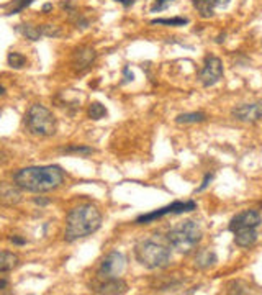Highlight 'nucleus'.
I'll return each mask as SVG.
<instances>
[{
  "mask_svg": "<svg viewBox=\"0 0 262 295\" xmlns=\"http://www.w3.org/2000/svg\"><path fill=\"white\" fill-rule=\"evenodd\" d=\"M13 184L23 192L46 193L57 190L66 181V172L61 166H28L13 174Z\"/></svg>",
  "mask_w": 262,
  "mask_h": 295,
  "instance_id": "f257e3e1",
  "label": "nucleus"
},
{
  "mask_svg": "<svg viewBox=\"0 0 262 295\" xmlns=\"http://www.w3.org/2000/svg\"><path fill=\"white\" fill-rule=\"evenodd\" d=\"M102 220V212L97 205L90 204V202H82V204L74 205L66 215L64 241L74 243L92 236L100 230Z\"/></svg>",
  "mask_w": 262,
  "mask_h": 295,
  "instance_id": "f03ea898",
  "label": "nucleus"
},
{
  "mask_svg": "<svg viewBox=\"0 0 262 295\" xmlns=\"http://www.w3.org/2000/svg\"><path fill=\"white\" fill-rule=\"evenodd\" d=\"M134 258H136V261L143 267L156 271V269H163L169 266L172 259V248L167 243L166 236L154 234L136 243V246H134Z\"/></svg>",
  "mask_w": 262,
  "mask_h": 295,
  "instance_id": "7ed1b4c3",
  "label": "nucleus"
},
{
  "mask_svg": "<svg viewBox=\"0 0 262 295\" xmlns=\"http://www.w3.org/2000/svg\"><path fill=\"white\" fill-rule=\"evenodd\" d=\"M201 238H204V231H201L200 223L195 220H184L177 223L166 234L171 248L180 254H190L192 251H195L201 243Z\"/></svg>",
  "mask_w": 262,
  "mask_h": 295,
  "instance_id": "20e7f679",
  "label": "nucleus"
},
{
  "mask_svg": "<svg viewBox=\"0 0 262 295\" xmlns=\"http://www.w3.org/2000/svg\"><path fill=\"white\" fill-rule=\"evenodd\" d=\"M25 128L36 138H51L57 131V120L54 113L41 104H33L25 113Z\"/></svg>",
  "mask_w": 262,
  "mask_h": 295,
  "instance_id": "39448f33",
  "label": "nucleus"
},
{
  "mask_svg": "<svg viewBox=\"0 0 262 295\" xmlns=\"http://www.w3.org/2000/svg\"><path fill=\"white\" fill-rule=\"evenodd\" d=\"M197 210V202L195 200H175L172 204H169L166 207H160L157 210H153L149 213H143L139 215L134 223L136 225H149V223H154L156 220H160V218L169 217V215H184V213H190V212H195Z\"/></svg>",
  "mask_w": 262,
  "mask_h": 295,
  "instance_id": "423d86ee",
  "label": "nucleus"
},
{
  "mask_svg": "<svg viewBox=\"0 0 262 295\" xmlns=\"http://www.w3.org/2000/svg\"><path fill=\"white\" fill-rule=\"evenodd\" d=\"M126 269V258L120 251H110L108 254L102 259L98 269H97V279H113V277H120Z\"/></svg>",
  "mask_w": 262,
  "mask_h": 295,
  "instance_id": "0eeeda50",
  "label": "nucleus"
},
{
  "mask_svg": "<svg viewBox=\"0 0 262 295\" xmlns=\"http://www.w3.org/2000/svg\"><path fill=\"white\" fill-rule=\"evenodd\" d=\"M225 74V67L223 61L215 54H208L204 59V64H201V69L198 72V82L204 87H213L223 79Z\"/></svg>",
  "mask_w": 262,
  "mask_h": 295,
  "instance_id": "6e6552de",
  "label": "nucleus"
},
{
  "mask_svg": "<svg viewBox=\"0 0 262 295\" xmlns=\"http://www.w3.org/2000/svg\"><path fill=\"white\" fill-rule=\"evenodd\" d=\"M231 116L236 122H241L246 125H254V123L260 122L262 120V100L236 105L231 110Z\"/></svg>",
  "mask_w": 262,
  "mask_h": 295,
  "instance_id": "1a4fd4ad",
  "label": "nucleus"
},
{
  "mask_svg": "<svg viewBox=\"0 0 262 295\" xmlns=\"http://www.w3.org/2000/svg\"><path fill=\"white\" fill-rule=\"evenodd\" d=\"M262 225V215L259 213V210H243V212L236 213L230 225H228V230L231 233L238 231V230H244V228H259Z\"/></svg>",
  "mask_w": 262,
  "mask_h": 295,
  "instance_id": "9d476101",
  "label": "nucleus"
},
{
  "mask_svg": "<svg viewBox=\"0 0 262 295\" xmlns=\"http://www.w3.org/2000/svg\"><path fill=\"white\" fill-rule=\"evenodd\" d=\"M95 59H97V51L92 46H79V48L74 49L72 67L77 72H84L95 63Z\"/></svg>",
  "mask_w": 262,
  "mask_h": 295,
  "instance_id": "9b49d317",
  "label": "nucleus"
},
{
  "mask_svg": "<svg viewBox=\"0 0 262 295\" xmlns=\"http://www.w3.org/2000/svg\"><path fill=\"white\" fill-rule=\"evenodd\" d=\"M231 0H192L193 8L200 15V18H211L219 8H226Z\"/></svg>",
  "mask_w": 262,
  "mask_h": 295,
  "instance_id": "f8f14e48",
  "label": "nucleus"
},
{
  "mask_svg": "<svg viewBox=\"0 0 262 295\" xmlns=\"http://www.w3.org/2000/svg\"><path fill=\"white\" fill-rule=\"evenodd\" d=\"M95 293H107V295H118V293H126L128 292V284H126L122 277H113V279H105L98 281L94 285Z\"/></svg>",
  "mask_w": 262,
  "mask_h": 295,
  "instance_id": "ddd939ff",
  "label": "nucleus"
},
{
  "mask_svg": "<svg viewBox=\"0 0 262 295\" xmlns=\"http://www.w3.org/2000/svg\"><path fill=\"white\" fill-rule=\"evenodd\" d=\"M218 263V256L213 249H200L195 258H193V267L198 271H207V269L213 267Z\"/></svg>",
  "mask_w": 262,
  "mask_h": 295,
  "instance_id": "4468645a",
  "label": "nucleus"
},
{
  "mask_svg": "<svg viewBox=\"0 0 262 295\" xmlns=\"http://www.w3.org/2000/svg\"><path fill=\"white\" fill-rule=\"evenodd\" d=\"M20 200H22V193L15 184L8 185L5 182H0V204L12 207L18 204Z\"/></svg>",
  "mask_w": 262,
  "mask_h": 295,
  "instance_id": "2eb2a0df",
  "label": "nucleus"
},
{
  "mask_svg": "<svg viewBox=\"0 0 262 295\" xmlns=\"http://www.w3.org/2000/svg\"><path fill=\"white\" fill-rule=\"evenodd\" d=\"M234 244L239 248H251L254 246L257 243V238H259V233H257V228H244V230H238L234 231Z\"/></svg>",
  "mask_w": 262,
  "mask_h": 295,
  "instance_id": "dca6fc26",
  "label": "nucleus"
},
{
  "mask_svg": "<svg viewBox=\"0 0 262 295\" xmlns=\"http://www.w3.org/2000/svg\"><path fill=\"white\" fill-rule=\"evenodd\" d=\"M20 266V256L13 251L0 249V276L15 271Z\"/></svg>",
  "mask_w": 262,
  "mask_h": 295,
  "instance_id": "f3484780",
  "label": "nucleus"
},
{
  "mask_svg": "<svg viewBox=\"0 0 262 295\" xmlns=\"http://www.w3.org/2000/svg\"><path fill=\"white\" fill-rule=\"evenodd\" d=\"M15 31L20 33L23 38H27L30 41H39L43 38L39 25H30V23H18L15 25Z\"/></svg>",
  "mask_w": 262,
  "mask_h": 295,
  "instance_id": "a211bd4d",
  "label": "nucleus"
},
{
  "mask_svg": "<svg viewBox=\"0 0 262 295\" xmlns=\"http://www.w3.org/2000/svg\"><path fill=\"white\" fill-rule=\"evenodd\" d=\"M207 122V113L204 112H189V113H180L175 116L177 125H197Z\"/></svg>",
  "mask_w": 262,
  "mask_h": 295,
  "instance_id": "6ab92c4d",
  "label": "nucleus"
},
{
  "mask_svg": "<svg viewBox=\"0 0 262 295\" xmlns=\"http://www.w3.org/2000/svg\"><path fill=\"white\" fill-rule=\"evenodd\" d=\"M59 151L64 154H77V156H90L95 153V149L87 145H67Z\"/></svg>",
  "mask_w": 262,
  "mask_h": 295,
  "instance_id": "aec40b11",
  "label": "nucleus"
},
{
  "mask_svg": "<svg viewBox=\"0 0 262 295\" xmlns=\"http://www.w3.org/2000/svg\"><path fill=\"white\" fill-rule=\"evenodd\" d=\"M190 20L187 16H172V18H153L151 25H163V27H185Z\"/></svg>",
  "mask_w": 262,
  "mask_h": 295,
  "instance_id": "412c9836",
  "label": "nucleus"
},
{
  "mask_svg": "<svg viewBox=\"0 0 262 295\" xmlns=\"http://www.w3.org/2000/svg\"><path fill=\"white\" fill-rule=\"evenodd\" d=\"M87 115H89L90 120H102V118H105L108 115V112H107V108L100 102H92L89 105Z\"/></svg>",
  "mask_w": 262,
  "mask_h": 295,
  "instance_id": "4be33fe9",
  "label": "nucleus"
},
{
  "mask_svg": "<svg viewBox=\"0 0 262 295\" xmlns=\"http://www.w3.org/2000/svg\"><path fill=\"white\" fill-rule=\"evenodd\" d=\"M7 64L12 67V69H22V67L27 66V57L18 51H12L7 56Z\"/></svg>",
  "mask_w": 262,
  "mask_h": 295,
  "instance_id": "5701e85b",
  "label": "nucleus"
},
{
  "mask_svg": "<svg viewBox=\"0 0 262 295\" xmlns=\"http://www.w3.org/2000/svg\"><path fill=\"white\" fill-rule=\"evenodd\" d=\"M35 2V0H13L12 2V8L7 12L8 16H12V15H16V13H20L23 10H27V8Z\"/></svg>",
  "mask_w": 262,
  "mask_h": 295,
  "instance_id": "b1692460",
  "label": "nucleus"
},
{
  "mask_svg": "<svg viewBox=\"0 0 262 295\" xmlns=\"http://www.w3.org/2000/svg\"><path fill=\"white\" fill-rule=\"evenodd\" d=\"M41 33H43V38H57L61 36V28L56 27V25H39Z\"/></svg>",
  "mask_w": 262,
  "mask_h": 295,
  "instance_id": "393cba45",
  "label": "nucleus"
},
{
  "mask_svg": "<svg viewBox=\"0 0 262 295\" xmlns=\"http://www.w3.org/2000/svg\"><path fill=\"white\" fill-rule=\"evenodd\" d=\"M174 0H154L153 5H151V13H160L167 10L169 7L172 5Z\"/></svg>",
  "mask_w": 262,
  "mask_h": 295,
  "instance_id": "a878e982",
  "label": "nucleus"
},
{
  "mask_svg": "<svg viewBox=\"0 0 262 295\" xmlns=\"http://www.w3.org/2000/svg\"><path fill=\"white\" fill-rule=\"evenodd\" d=\"M213 179H215V174H213V172H207V174L204 175V181H201V184H200L198 187L195 189V193H201V192H205V190L210 187V184L213 182Z\"/></svg>",
  "mask_w": 262,
  "mask_h": 295,
  "instance_id": "bb28decb",
  "label": "nucleus"
},
{
  "mask_svg": "<svg viewBox=\"0 0 262 295\" xmlns=\"http://www.w3.org/2000/svg\"><path fill=\"white\" fill-rule=\"evenodd\" d=\"M122 84H126V82H133V79H134V74L131 72V69H130V66H125L123 69H122Z\"/></svg>",
  "mask_w": 262,
  "mask_h": 295,
  "instance_id": "cd10ccee",
  "label": "nucleus"
},
{
  "mask_svg": "<svg viewBox=\"0 0 262 295\" xmlns=\"http://www.w3.org/2000/svg\"><path fill=\"white\" fill-rule=\"evenodd\" d=\"M89 25H90L89 18H86V16H82V15L77 13V20H75V27L80 28V30H86V28H89Z\"/></svg>",
  "mask_w": 262,
  "mask_h": 295,
  "instance_id": "c85d7f7f",
  "label": "nucleus"
},
{
  "mask_svg": "<svg viewBox=\"0 0 262 295\" xmlns=\"http://www.w3.org/2000/svg\"><path fill=\"white\" fill-rule=\"evenodd\" d=\"M61 8H64L66 12H69V13H75V5L72 0H63L61 2Z\"/></svg>",
  "mask_w": 262,
  "mask_h": 295,
  "instance_id": "c756f323",
  "label": "nucleus"
},
{
  "mask_svg": "<svg viewBox=\"0 0 262 295\" xmlns=\"http://www.w3.org/2000/svg\"><path fill=\"white\" fill-rule=\"evenodd\" d=\"M8 240H10V243H13L15 246H25V244H27V240L22 238V236H16V234L8 236Z\"/></svg>",
  "mask_w": 262,
  "mask_h": 295,
  "instance_id": "7c9ffc66",
  "label": "nucleus"
},
{
  "mask_svg": "<svg viewBox=\"0 0 262 295\" xmlns=\"http://www.w3.org/2000/svg\"><path fill=\"white\" fill-rule=\"evenodd\" d=\"M33 202H35L36 205H39V207H46V205H49V199H45V197H35L33 199Z\"/></svg>",
  "mask_w": 262,
  "mask_h": 295,
  "instance_id": "2f4dec72",
  "label": "nucleus"
},
{
  "mask_svg": "<svg viewBox=\"0 0 262 295\" xmlns=\"http://www.w3.org/2000/svg\"><path fill=\"white\" fill-rule=\"evenodd\" d=\"M113 2L122 4V5H123V8H130V7H133V5H134V2H136V0H113Z\"/></svg>",
  "mask_w": 262,
  "mask_h": 295,
  "instance_id": "473e14b6",
  "label": "nucleus"
},
{
  "mask_svg": "<svg viewBox=\"0 0 262 295\" xmlns=\"http://www.w3.org/2000/svg\"><path fill=\"white\" fill-rule=\"evenodd\" d=\"M7 161H8V154L5 153L4 149H0V166L7 164Z\"/></svg>",
  "mask_w": 262,
  "mask_h": 295,
  "instance_id": "72a5a7b5",
  "label": "nucleus"
},
{
  "mask_svg": "<svg viewBox=\"0 0 262 295\" xmlns=\"http://www.w3.org/2000/svg\"><path fill=\"white\" fill-rule=\"evenodd\" d=\"M51 10H53V4H45L43 7H41V12L43 13H49Z\"/></svg>",
  "mask_w": 262,
  "mask_h": 295,
  "instance_id": "f704fd0d",
  "label": "nucleus"
},
{
  "mask_svg": "<svg viewBox=\"0 0 262 295\" xmlns=\"http://www.w3.org/2000/svg\"><path fill=\"white\" fill-rule=\"evenodd\" d=\"M8 287V281L7 279H0V290H4Z\"/></svg>",
  "mask_w": 262,
  "mask_h": 295,
  "instance_id": "c9c22d12",
  "label": "nucleus"
},
{
  "mask_svg": "<svg viewBox=\"0 0 262 295\" xmlns=\"http://www.w3.org/2000/svg\"><path fill=\"white\" fill-rule=\"evenodd\" d=\"M225 38H226V33H221V35H219V36L216 38V43H223Z\"/></svg>",
  "mask_w": 262,
  "mask_h": 295,
  "instance_id": "e433bc0d",
  "label": "nucleus"
},
{
  "mask_svg": "<svg viewBox=\"0 0 262 295\" xmlns=\"http://www.w3.org/2000/svg\"><path fill=\"white\" fill-rule=\"evenodd\" d=\"M5 92H7V90H5V87L2 86V84H0V95H5Z\"/></svg>",
  "mask_w": 262,
  "mask_h": 295,
  "instance_id": "4c0bfd02",
  "label": "nucleus"
},
{
  "mask_svg": "<svg viewBox=\"0 0 262 295\" xmlns=\"http://www.w3.org/2000/svg\"><path fill=\"white\" fill-rule=\"evenodd\" d=\"M260 207H262V204H260Z\"/></svg>",
  "mask_w": 262,
  "mask_h": 295,
  "instance_id": "58836bf2",
  "label": "nucleus"
}]
</instances>
